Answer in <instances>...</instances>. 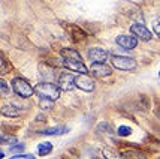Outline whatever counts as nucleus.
<instances>
[{"label": "nucleus", "mask_w": 160, "mask_h": 159, "mask_svg": "<svg viewBox=\"0 0 160 159\" xmlns=\"http://www.w3.org/2000/svg\"><path fill=\"white\" fill-rule=\"evenodd\" d=\"M75 87L84 90V92H93L94 90V81L87 74H81L79 77H75Z\"/></svg>", "instance_id": "423d86ee"}, {"label": "nucleus", "mask_w": 160, "mask_h": 159, "mask_svg": "<svg viewBox=\"0 0 160 159\" xmlns=\"http://www.w3.org/2000/svg\"><path fill=\"white\" fill-rule=\"evenodd\" d=\"M0 113H2V114H5V116H8V117H18V116H20V110H18V108H15L14 104L2 107Z\"/></svg>", "instance_id": "2eb2a0df"}, {"label": "nucleus", "mask_w": 160, "mask_h": 159, "mask_svg": "<svg viewBox=\"0 0 160 159\" xmlns=\"http://www.w3.org/2000/svg\"><path fill=\"white\" fill-rule=\"evenodd\" d=\"M58 89L64 90V92H70V90L75 89V77L70 75V74H66L63 72L58 75Z\"/></svg>", "instance_id": "39448f33"}, {"label": "nucleus", "mask_w": 160, "mask_h": 159, "mask_svg": "<svg viewBox=\"0 0 160 159\" xmlns=\"http://www.w3.org/2000/svg\"><path fill=\"white\" fill-rule=\"evenodd\" d=\"M60 54H62L63 60H82V57L79 56L77 50H72V48H63L60 51Z\"/></svg>", "instance_id": "f8f14e48"}, {"label": "nucleus", "mask_w": 160, "mask_h": 159, "mask_svg": "<svg viewBox=\"0 0 160 159\" xmlns=\"http://www.w3.org/2000/svg\"><path fill=\"white\" fill-rule=\"evenodd\" d=\"M9 92H11V90H9V87H8L6 81L0 78V95L5 96V95H9Z\"/></svg>", "instance_id": "aec40b11"}, {"label": "nucleus", "mask_w": 160, "mask_h": 159, "mask_svg": "<svg viewBox=\"0 0 160 159\" xmlns=\"http://www.w3.org/2000/svg\"><path fill=\"white\" fill-rule=\"evenodd\" d=\"M117 44H118L121 48H126V50H133L136 45H138V41L135 36H129V35H120L117 36Z\"/></svg>", "instance_id": "1a4fd4ad"}, {"label": "nucleus", "mask_w": 160, "mask_h": 159, "mask_svg": "<svg viewBox=\"0 0 160 159\" xmlns=\"http://www.w3.org/2000/svg\"><path fill=\"white\" fill-rule=\"evenodd\" d=\"M11 159H35L33 155H14Z\"/></svg>", "instance_id": "5701e85b"}, {"label": "nucleus", "mask_w": 160, "mask_h": 159, "mask_svg": "<svg viewBox=\"0 0 160 159\" xmlns=\"http://www.w3.org/2000/svg\"><path fill=\"white\" fill-rule=\"evenodd\" d=\"M35 90L43 98H48L51 101H57L60 98V89L58 86L52 83H39L35 87Z\"/></svg>", "instance_id": "f03ea898"}, {"label": "nucleus", "mask_w": 160, "mask_h": 159, "mask_svg": "<svg viewBox=\"0 0 160 159\" xmlns=\"http://www.w3.org/2000/svg\"><path fill=\"white\" fill-rule=\"evenodd\" d=\"M102 153H103V158L105 159H129L126 155H123L121 152L115 150V149H111V147H106V149H103V150H102Z\"/></svg>", "instance_id": "9b49d317"}, {"label": "nucleus", "mask_w": 160, "mask_h": 159, "mask_svg": "<svg viewBox=\"0 0 160 159\" xmlns=\"http://www.w3.org/2000/svg\"><path fill=\"white\" fill-rule=\"evenodd\" d=\"M112 65L117 68V69L121 71H133L136 68V62L130 59V57H126V56H112L111 57Z\"/></svg>", "instance_id": "7ed1b4c3"}, {"label": "nucleus", "mask_w": 160, "mask_h": 159, "mask_svg": "<svg viewBox=\"0 0 160 159\" xmlns=\"http://www.w3.org/2000/svg\"><path fill=\"white\" fill-rule=\"evenodd\" d=\"M3 156H5V153H3V152H0V159L3 158Z\"/></svg>", "instance_id": "393cba45"}, {"label": "nucleus", "mask_w": 160, "mask_h": 159, "mask_svg": "<svg viewBox=\"0 0 160 159\" xmlns=\"http://www.w3.org/2000/svg\"><path fill=\"white\" fill-rule=\"evenodd\" d=\"M88 59H90L93 63H103L106 59H108V53L105 51L103 48H90L88 50Z\"/></svg>", "instance_id": "6e6552de"}, {"label": "nucleus", "mask_w": 160, "mask_h": 159, "mask_svg": "<svg viewBox=\"0 0 160 159\" xmlns=\"http://www.w3.org/2000/svg\"><path fill=\"white\" fill-rule=\"evenodd\" d=\"M130 32L133 33L135 38H139L142 41H151V32L145 27V24L142 23H133L132 27H130Z\"/></svg>", "instance_id": "20e7f679"}, {"label": "nucleus", "mask_w": 160, "mask_h": 159, "mask_svg": "<svg viewBox=\"0 0 160 159\" xmlns=\"http://www.w3.org/2000/svg\"><path fill=\"white\" fill-rule=\"evenodd\" d=\"M69 129L66 128V126H62V125H58V126H52V128H49V129H45V131H42L41 134L42 135H62L64 132H68Z\"/></svg>", "instance_id": "4468645a"}, {"label": "nucleus", "mask_w": 160, "mask_h": 159, "mask_svg": "<svg viewBox=\"0 0 160 159\" xmlns=\"http://www.w3.org/2000/svg\"><path fill=\"white\" fill-rule=\"evenodd\" d=\"M12 89L21 98H30L35 93V89L30 86V83L26 81L24 78H21V77H15L12 80Z\"/></svg>", "instance_id": "f257e3e1"}, {"label": "nucleus", "mask_w": 160, "mask_h": 159, "mask_svg": "<svg viewBox=\"0 0 160 159\" xmlns=\"http://www.w3.org/2000/svg\"><path fill=\"white\" fill-rule=\"evenodd\" d=\"M11 69H12V66H11L9 60L5 57V54H2V53H0V75L8 74Z\"/></svg>", "instance_id": "f3484780"}, {"label": "nucleus", "mask_w": 160, "mask_h": 159, "mask_svg": "<svg viewBox=\"0 0 160 159\" xmlns=\"http://www.w3.org/2000/svg\"><path fill=\"white\" fill-rule=\"evenodd\" d=\"M22 149H24V144H14V146H11V152H22Z\"/></svg>", "instance_id": "4be33fe9"}, {"label": "nucleus", "mask_w": 160, "mask_h": 159, "mask_svg": "<svg viewBox=\"0 0 160 159\" xmlns=\"http://www.w3.org/2000/svg\"><path fill=\"white\" fill-rule=\"evenodd\" d=\"M51 152H52V144L49 141H43V143L38 144V155L39 156H47Z\"/></svg>", "instance_id": "dca6fc26"}, {"label": "nucleus", "mask_w": 160, "mask_h": 159, "mask_svg": "<svg viewBox=\"0 0 160 159\" xmlns=\"http://www.w3.org/2000/svg\"><path fill=\"white\" fill-rule=\"evenodd\" d=\"M69 33L70 36H72V39L75 42H81L82 39H85V32H82L79 27H77V26H69Z\"/></svg>", "instance_id": "ddd939ff"}, {"label": "nucleus", "mask_w": 160, "mask_h": 159, "mask_svg": "<svg viewBox=\"0 0 160 159\" xmlns=\"http://www.w3.org/2000/svg\"><path fill=\"white\" fill-rule=\"evenodd\" d=\"M159 26H160V24H159V21H157V23H154V33H156V35H157V38H159V35H160V32H159Z\"/></svg>", "instance_id": "b1692460"}, {"label": "nucleus", "mask_w": 160, "mask_h": 159, "mask_svg": "<svg viewBox=\"0 0 160 159\" xmlns=\"http://www.w3.org/2000/svg\"><path fill=\"white\" fill-rule=\"evenodd\" d=\"M90 72L93 77H98V78H105V77H109L111 75L112 69L105 65V63H93L90 68Z\"/></svg>", "instance_id": "0eeeda50"}, {"label": "nucleus", "mask_w": 160, "mask_h": 159, "mask_svg": "<svg viewBox=\"0 0 160 159\" xmlns=\"http://www.w3.org/2000/svg\"><path fill=\"white\" fill-rule=\"evenodd\" d=\"M117 132H118L120 137H129V135L132 134V129H130L129 126H126V125H121V126L118 128V131H117Z\"/></svg>", "instance_id": "6ab92c4d"}, {"label": "nucleus", "mask_w": 160, "mask_h": 159, "mask_svg": "<svg viewBox=\"0 0 160 159\" xmlns=\"http://www.w3.org/2000/svg\"><path fill=\"white\" fill-rule=\"evenodd\" d=\"M8 143H15V137H3V135H0V144H8Z\"/></svg>", "instance_id": "412c9836"}, {"label": "nucleus", "mask_w": 160, "mask_h": 159, "mask_svg": "<svg viewBox=\"0 0 160 159\" xmlns=\"http://www.w3.org/2000/svg\"><path fill=\"white\" fill-rule=\"evenodd\" d=\"M52 105H54V101H51L48 98L41 96V99H39V107H41L42 110H49V108H52Z\"/></svg>", "instance_id": "a211bd4d"}, {"label": "nucleus", "mask_w": 160, "mask_h": 159, "mask_svg": "<svg viewBox=\"0 0 160 159\" xmlns=\"http://www.w3.org/2000/svg\"><path fill=\"white\" fill-rule=\"evenodd\" d=\"M63 65L68 69L73 71V72H79V74H87L88 72V69L85 68L82 60H63Z\"/></svg>", "instance_id": "9d476101"}]
</instances>
